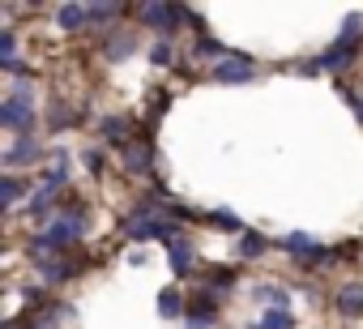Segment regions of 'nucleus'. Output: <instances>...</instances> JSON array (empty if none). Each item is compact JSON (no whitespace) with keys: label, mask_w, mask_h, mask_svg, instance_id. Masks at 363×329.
I'll return each instance as SVG.
<instances>
[{"label":"nucleus","mask_w":363,"mask_h":329,"mask_svg":"<svg viewBox=\"0 0 363 329\" xmlns=\"http://www.w3.org/2000/svg\"><path fill=\"white\" fill-rule=\"evenodd\" d=\"M82 235H86V206H82V197H65V214H60L48 231H39V235L30 240V252H35V257L65 252V248L77 244Z\"/></svg>","instance_id":"obj_1"},{"label":"nucleus","mask_w":363,"mask_h":329,"mask_svg":"<svg viewBox=\"0 0 363 329\" xmlns=\"http://www.w3.org/2000/svg\"><path fill=\"white\" fill-rule=\"evenodd\" d=\"M124 235H128V240H167V244H171V240H184V231L158 214V201H145V206L133 214V223L124 227Z\"/></svg>","instance_id":"obj_2"},{"label":"nucleus","mask_w":363,"mask_h":329,"mask_svg":"<svg viewBox=\"0 0 363 329\" xmlns=\"http://www.w3.org/2000/svg\"><path fill=\"white\" fill-rule=\"evenodd\" d=\"M0 124H5V128H35V107H30L26 90L9 94V103L0 107Z\"/></svg>","instance_id":"obj_3"},{"label":"nucleus","mask_w":363,"mask_h":329,"mask_svg":"<svg viewBox=\"0 0 363 329\" xmlns=\"http://www.w3.org/2000/svg\"><path fill=\"white\" fill-rule=\"evenodd\" d=\"M43 150H39V141H35V133H22L9 150H5V167H22V162H35Z\"/></svg>","instance_id":"obj_4"},{"label":"nucleus","mask_w":363,"mask_h":329,"mask_svg":"<svg viewBox=\"0 0 363 329\" xmlns=\"http://www.w3.org/2000/svg\"><path fill=\"white\" fill-rule=\"evenodd\" d=\"M124 162H128L133 176H150V172H154V150H150V141H141V145L128 141V145H124Z\"/></svg>","instance_id":"obj_5"},{"label":"nucleus","mask_w":363,"mask_h":329,"mask_svg":"<svg viewBox=\"0 0 363 329\" xmlns=\"http://www.w3.org/2000/svg\"><path fill=\"white\" fill-rule=\"evenodd\" d=\"M210 77H214V82H248V77H252V65H248V56H244V60L227 56V60H218V65L210 69Z\"/></svg>","instance_id":"obj_6"},{"label":"nucleus","mask_w":363,"mask_h":329,"mask_svg":"<svg viewBox=\"0 0 363 329\" xmlns=\"http://www.w3.org/2000/svg\"><path fill=\"white\" fill-rule=\"evenodd\" d=\"M333 303H337L342 316H363V282H359V286H342Z\"/></svg>","instance_id":"obj_7"},{"label":"nucleus","mask_w":363,"mask_h":329,"mask_svg":"<svg viewBox=\"0 0 363 329\" xmlns=\"http://www.w3.org/2000/svg\"><path fill=\"white\" fill-rule=\"evenodd\" d=\"M167 257H171V269L175 274H193L189 265H193V244L189 240H171L167 244Z\"/></svg>","instance_id":"obj_8"},{"label":"nucleus","mask_w":363,"mask_h":329,"mask_svg":"<svg viewBox=\"0 0 363 329\" xmlns=\"http://www.w3.org/2000/svg\"><path fill=\"white\" fill-rule=\"evenodd\" d=\"M56 18H60L65 30H86V22H90V5H60Z\"/></svg>","instance_id":"obj_9"},{"label":"nucleus","mask_w":363,"mask_h":329,"mask_svg":"<svg viewBox=\"0 0 363 329\" xmlns=\"http://www.w3.org/2000/svg\"><path fill=\"white\" fill-rule=\"evenodd\" d=\"M158 316H167V320H175V316H184V295H179L175 286H167V291L158 295Z\"/></svg>","instance_id":"obj_10"},{"label":"nucleus","mask_w":363,"mask_h":329,"mask_svg":"<svg viewBox=\"0 0 363 329\" xmlns=\"http://www.w3.org/2000/svg\"><path fill=\"white\" fill-rule=\"evenodd\" d=\"M99 128H103V137H107V141H116V145H128V120H124V116H107Z\"/></svg>","instance_id":"obj_11"},{"label":"nucleus","mask_w":363,"mask_h":329,"mask_svg":"<svg viewBox=\"0 0 363 329\" xmlns=\"http://www.w3.org/2000/svg\"><path fill=\"white\" fill-rule=\"evenodd\" d=\"M18 197H22V180H18L13 172H5V180H0V206L13 210V206H18Z\"/></svg>","instance_id":"obj_12"},{"label":"nucleus","mask_w":363,"mask_h":329,"mask_svg":"<svg viewBox=\"0 0 363 329\" xmlns=\"http://www.w3.org/2000/svg\"><path fill=\"white\" fill-rule=\"evenodd\" d=\"M265 248H269V240H261L257 231H244V235H240V257H244V261H252V257H261Z\"/></svg>","instance_id":"obj_13"},{"label":"nucleus","mask_w":363,"mask_h":329,"mask_svg":"<svg viewBox=\"0 0 363 329\" xmlns=\"http://www.w3.org/2000/svg\"><path fill=\"white\" fill-rule=\"evenodd\" d=\"M77 269L69 265V257H60V261H48L43 265V282H65V278H73Z\"/></svg>","instance_id":"obj_14"},{"label":"nucleus","mask_w":363,"mask_h":329,"mask_svg":"<svg viewBox=\"0 0 363 329\" xmlns=\"http://www.w3.org/2000/svg\"><path fill=\"white\" fill-rule=\"evenodd\" d=\"M261 329H295V316H291V312H278V308H269V312L261 316Z\"/></svg>","instance_id":"obj_15"},{"label":"nucleus","mask_w":363,"mask_h":329,"mask_svg":"<svg viewBox=\"0 0 363 329\" xmlns=\"http://www.w3.org/2000/svg\"><path fill=\"white\" fill-rule=\"evenodd\" d=\"M124 9L120 5H90V22H116Z\"/></svg>","instance_id":"obj_16"},{"label":"nucleus","mask_w":363,"mask_h":329,"mask_svg":"<svg viewBox=\"0 0 363 329\" xmlns=\"http://www.w3.org/2000/svg\"><path fill=\"white\" fill-rule=\"evenodd\" d=\"M171 56H175V52H171V43H167V39H158V43H154V52H150V60H154V65H162V69L171 65Z\"/></svg>","instance_id":"obj_17"},{"label":"nucleus","mask_w":363,"mask_h":329,"mask_svg":"<svg viewBox=\"0 0 363 329\" xmlns=\"http://www.w3.org/2000/svg\"><path fill=\"white\" fill-rule=\"evenodd\" d=\"M210 223H218V227H231V231H240V218H235V214H227V210H214V214H210Z\"/></svg>","instance_id":"obj_18"},{"label":"nucleus","mask_w":363,"mask_h":329,"mask_svg":"<svg viewBox=\"0 0 363 329\" xmlns=\"http://www.w3.org/2000/svg\"><path fill=\"white\" fill-rule=\"evenodd\" d=\"M86 162H90L94 176H103V154H99V150H86Z\"/></svg>","instance_id":"obj_19"},{"label":"nucleus","mask_w":363,"mask_h":329,"mask_svg":"<svg viewBox=\"0 0 363 329\" xmlns=\"http://www.w3.org/2000/svg\"><path fill=\"white\" fill-rule=\"evenodd\" d=\"M30 329H52V325H30Z\"/></svg>","instance_id":"obj_20"}]
</instances>
